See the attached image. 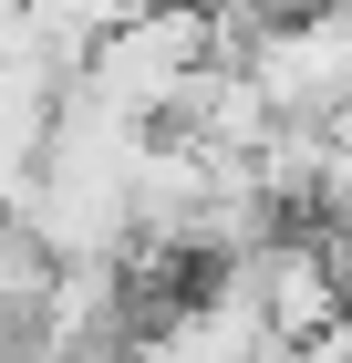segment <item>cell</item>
Returning a JSON list of instances; mask_svg holds the SVG:
<instances>
[{"instance_id":"6da1fadb","label":"cell","mask_w":352,"mask_h":363,"mask_svg":"<svg viewBox=\"0 0 352 363\" xmlns=\"http://www.w3.org/2000/svg\"><path fill=\"white\" fill-rule=\"evenodd\" d=\"M0 218H11V208H0Z\"/></svg>"}]
</instances>
